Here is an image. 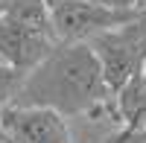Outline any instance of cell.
Segmentation results:
<instances>
[{
    "label": "cell",
    "instance_id": "9",
    "mask_svg": "<svg viewBox=\"0 0 146 143\" xmlns=\"http://www.w3.org/2000/svg\"><path fill=\"white\" fill-rule=\"evenodd\" d=\"M0 143H12V137L6 134V128H3V123H0Z\"/></svg>",
    "mask_w": 146,
    "mask_h": 143
},
{
    "label": "cell",
    "instance_id": "6",
    "mask_svg": "<svg viewBox=\"0 0 146 143\" xmlns=\"http://www.w3.org/2000/svg\"><path fill=\"white\" fill-rule=\"evenodd\" d=\"M27 70H18L6 62H0V111L12 108V105L18 102L23 85H27Z\"/></svg>",
    "mask_w": 146,
    "mask_h": 143
},
{
    "label": "cell",
    "instance_id": "7",
    "mask_svg": "<svg viewBox=\"0 0 146 143\" xmlns=\"http://www.w3.org/2000/svg\"><path fill=\"white\" fill-rule=\"evenodd\" d=\"M88 3L105 6V9H117V12H140L146 6V0H88Z\"/></svg>",
    "mask_w": 146,
    "mask_h": 143
},
{
    "label": "cell",
    "instance_id": "5",
    "mask_svg": "<svg viewBox=\"0 0 146 143\" xmlns=\"http://www.w3.org/2000/svg\"><path fill=\"white\" fill-rule=\"evenodd\" d=\"M0 123L12 143H76L67 117L41 105H12L0 111Z\"/></svg>",
    "mask_w": 146,
    "mask_h": 143
},
{
    "label": "cell",
    "instance_id": "10",
    "mask_svg": "<svg viewBox=\"0 0 146 143\" xmlns=\"http://www.w3.org/2000/svg\"><path fill=\"white\" fill-rule=\"evenodd\" d=\"M9 3H12V0H0V15H3V12L9 9Z\"/></svg>",
    "mask_w": 146,
    "mask_h": 143
},
{
    "label": "cell",
    "instance_id": "4",
    "mask_svg": "<svg viewBox=\"0 0 146 143\" xmlns=\"http://www.w3.org/2000/svg\"><path fill=\"white\" fill-rule=\"evenodd\" d=\"M91 50L100 58L102 76L108 82V88H111V93L126 88L135 76H140L146 70V41L135 21L94 38Z\"/></svg>",
    "mask_w": 146,
    "mask_h": 143
},
{
    "label": "cell",
    "instance_id": "3",
    "mask_svg": "<svg viewBox=\"0 0 146 143\" xmlns=\"http://www.w3.org/2000/svg\"><path fill=\"white\" fill-rule=\"evenodd\" d=\"M50 15L58 44H91L100 35L131 23L137 12H117L88 0H50Z\"/></svg>",
    "mask_w": 146,
    "mask_h": 143
},
{
    "label": "cell",
    "instance_id": "8",
    "mask_svg": "<svg viewBox=\"0 0 146 143\" xmlns=\"http://www.w3.org/2000/svg\"><path fill=\"white\" fill-rule=\"evenodd\" d=\"M135 23H137V29H140V35H143V41H146V6L137 12V18H135Z\"/></svg>",
    "mask_w": 146,
    "mask_h": 143
},
{
    "label": "cell",
    "instance_id": "1",
    "mask_svg": "<svg viewBox=\"0 0 146 143\" xmlns=\"http://www.w3.org/2000/svg\"><path fill=\"white\" fill-rule=\"evenodd\" d=\"M15 105H41L70 117H96L114 111V93L102 76L91 44H58L27 76Z\"/></svg>",
    "mask_w": 146,
    "mask_h": 143
},
{
    "label": "cell",
    "instance_id": "11",
    "mask_svg": "<svg viewBox=\"0 0 146 143\" xmlns=\"http://www.w3.org/2000/svg\"><path fill=\"white\" fill-rule=\"evenodd\" d=\"M143 97H146V70H143ZM146 128V126H143Z\"/></svg>",
    "mask_w": 146,
    "mask_h": 143
},
{
    "label": "cell",
    "instance_id": "2",
    "mask_svg": "<svg viewBox=\"0 0 146 143\" xmlns=\"http://www.w3.org/2000/svg\"><path fill=\"white\" fill-rule=\"evenodd\" d=\"M56 47L50 0H12L0 15V62L32 73Z\"/></svg>",
    "mask_w": 146,
    "mask_h": 143
}]
</instances>
